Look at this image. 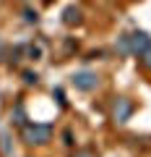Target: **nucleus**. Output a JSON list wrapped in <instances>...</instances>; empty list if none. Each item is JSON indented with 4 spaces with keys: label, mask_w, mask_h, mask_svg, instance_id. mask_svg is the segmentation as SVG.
<instances>
[{
    "label": "nucleus",
    "mask_w": 151,
    "mask_h": 157,
    "mask_svg": "<svg viewBox=\"0 0 151 157\" xmlns=\"http://www.w3.org/2000/svg\"><path fill=\"white\" fill-rule=\"evenodd\" d=\"M81 157H89V155H81Z\"/></svg>",
    "instance_id": "obj_6"
},
{
    "label": "nucleus",
    "mask_w": 151,
    "mask_h": 157,
    "mask_svg": "<svg viewBox=\"0 0 151 157\" xmlns=\"http://www.w3.org/2000/svg\"><path fill=\"white\" fill-rule=\"evenodd\" d=\"M50 134H52L50 126H26L23 139H26V144H45V141H50Z\"/></svg>",
    "instance_id": "obj_1"
},
{
    "label": "nucleus",
    "mask_w": 151,
    "mask_h": 157,
    "mask_svg": "<svg viewBox=\"0 0 151 157\" xmlns=\"http://www.w3.org/2000/svg\"><path fill=\"white\" fill-rule=\"evenodd\" d=\"M65 21H68V24L78 21V11H73V8H68V11H65Z\"/></svg>",
    "instance_id": "obj_4"
},
{
    "label": "nucleus",
    "mask_w": 151,
    "mask_h": 157,
    "mask_svg": "<svg viewBox=\"0 0 151 157\" xmlns=\"http://www.w3.org/2000/svg\"><path fill=\"white\" fill-rule=\"evenodd\" d=\"M73 84L78 86V89L89 92V89H94V86L99 84V78H96V73H91V71H81V73L73 76Z\"/></svg>",
    "instance_id": "obj_2"
},
{
    "label": "nucleus",
    "mask_w": 151,
    "mask_h": 157,
    "mask_svg": "<svg viewBox=\"0 0 151 157\" xmlns=\"http://www.w3.org/2000/svg\"><path fill=\"white\" fill-rule=\"evenodd\" d=\"M141 55H143V63H146V66H151V45L146 47V50L141 52Z\"/></svg>",
    "instance_id": "obj_5"
},
{
    "label": "nucleus",
    "mask_w": 151,
    "mask_h": 157,
    "mask_svg": "<svg viewBox=\"0 0 151 157\" xmlns=\"http://www.w3.org/2000/svg\"><path fill=\"white\" fill-rule=\"evenodd\" d=\"M120 107H115V118H117V121H125V118H128V113H130V105L125 100H120L117 102Z\"/></svg>",
    "instance_id": "obj_3"
}]
</instances>
